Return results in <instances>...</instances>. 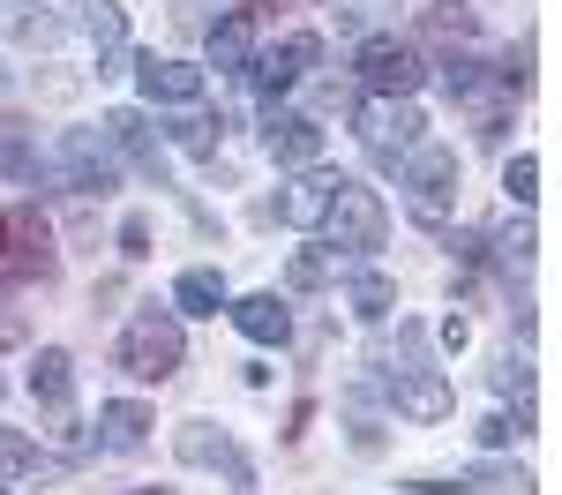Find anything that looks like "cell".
<instances>
[{
  "label": "cell",
  "instance_id": "6da1fadb",
  "mask_svg": "<svg viewBox=\"0 0 562 495\" xmlns=\"http://www.w3.org/2000/svg\"><path fill=\"white\" fill-rule=\"evenodd\" d=\"M31 180H53V188H68V195H113V188H121V166H113L105 128H68L53 150H38V173Z\"/></svg>",
  "mask_w": 562,
  "mask_h": 495
},
{
  "label": "cell",
  "instance_id": "7a4b0ae2",
  "mask_svg": "<svg viewBox=\"0 0 562 495\" xmlns=\"http://www.w3.org/2000/svg\"><path fill=\"white\" fill-rule=\"evenodd\" d=\"M323 248L330 256H375L390 240V211L375 188H360V180H338V195H330V211H323Z\"/></svg>",
  "mask_w": 562,
  "mask_h": 495
},
{
  "label": "cell",
  "instance_id": "3957f363",
  "mask_svg": "<svg viewBox=\"0 0 562 495\" xmlns=\"http://www.w3.org/2000/svg\"><path fill=\"white\" fill-rule=\"evenodd\" d=\"M53 233L31 203H8L0 211V285H45L53 278Z\"/></svg>",
  "mask_w": 562,
  "mask_h": 495
},
{
  "label": "cell",
  "instance_id": "277c9868",
  "mask_svg": "<svg viewBox=\"0 0 562 495\" xmlns=\"http://www.w3.org/2000/svg\"><path fill=\"white\" fill-rule=\"evenodd\" d=\"M180 353H188V338H180V315H166V308H143L121 330V368L135 383H166L180 368Z\"/></svg>",
  "mask_w": 562,
  "mask_h": 495
},
{
  "label": "cell",
  "instance_id": "5b68a950",
  "mask_svg": "<svg viewBox=\"0 0 562 495\" xmlns=\"http://www.w3.org/2000/svg\"><path fill=\"white\" fill-rule=\"evenodd\" d=\"M405 211L420 225H442L458 211V150H435L420 143L413 158H405Z\"/></svg>",
  "mask_w": 562,
  "mask_h": 495
},
{
  "label": "cell",
  "instance_id": "8992f818",
  "mask_svg": "<svg viewBox=\"0 0 562 495\" xmlns=\"http://www.w3.org/2000/svg\"><path fill=\"white\" fill-rule=\"evenodd\" d=\"M420 105L413 98H375V105H360V143H368V158L375 166H397V158H413L420 150Z\"/></svg>",
  "mask_w": 562,
  "mask_h": 495
},
{
  "label": "cell",
  "instance_id": "52a82bcc",
  "mask_svg": "<svg viewBox=\"0 0 562 495\" xmlns=\"http://www.w3.org/2000/svg\"><path fill=\"white\" fill-rule=\"evenodd\" d=\"M360 83L375 90V98H413L420 90V76H428V60L413 53L405 38H360Z\"/></svg>",
  "mask_w": 562,
  "mask_h": 495
},
{
  "label": "cell",
  "instance_id": "ba28073f",
  "mask_svg": "<svg viewBox=\"0 0 562 495\" xmlns=\"http://www.w3.org/2000/svg\"><path fill=\"white\" fill-rule=\"evenodd\" d=\"M315 60H323V38H315V31H293L285 45H270V53H256V60H248V83H256V98H270V105H278V98L301 83Z\"/></svg>",
  "mask_w": 562,
  "mask_h": 495
},
{
  "label": "cell",
  "instance_id": "9c48e42d",
  "mask_svg": "<svg viewBox=\"0 0 562 495\" xmlns=\"http://www.w3.org/2000/svg\"><path fill=\"white\" fill-rule=\"evenodd\" d=\"M105 143H113L143 180H158V188H166V143H158V128H150V113H135V105L105 113Z\"/></svg>",
  "mask_w": 562,
  "mask_h": 495
},
{
  "label": "cell",
  "instance_id": "30bf717a",
  "mask_svg": "<svg viewBox=\"0 0 562 495\" xmlns=\"http://www.w3.org/2000/svg\"><path fill=\"white\" fill-rule=\"evenodd\" d=\"M173 450L188 458V465H225V473H233V495H256V465H248L240 450L225 443L211 420H188V428L173 436Z\"/></svg>",
  "mask_w": 562,
  "mask_h": 495
},
{
  "label": "cell",
  "instance_id": "8fae6325",
  "mask_svg": "<svg viewBox=\"0 0 562 495\" xmlns=\"http://www.w3.org/2000/svg\"><path fill=\"white\" fill-rule=\"evenodd\" d=\"M135 83H143L150 105H195V98H203V68H195V60H158V53H143V60H135Z\"/></svg>",
  "mask_w": 562,
  "mask_h": 495
},
{
  "label": "cell",
  "instance_id": "7c38bea8",
  "mask_svg": "<svg viewBox=\"0 0 562 495\" xmlns=\"http://www.w3.org/2000/svg\"><path fill=\"white\" fill-rule=\"evenodd\" d=\"M390 405L405 420H442L450 413V383L435 368H390Z\"/></svg>",
  "mask_w": 562,
  "mask_h": 495
},
{
  "label": "cell",
  "instance_id": "4fadbf2b",
  "mask_svg": "<svg viewBox=\"0 0 562 495\" xmlns=\"http://www.w3.org/2000/svg\"><path fill=\"white\" fill-rule=\"evenodd\" d=\"M262 150L278 158V166H315L323 158V128L307 121V113H270V128H262Z\"/></svg>",
  "mask_w": 562,
  "mask_h": 495
},
{
  "label": "cell",
  "instance_id": "5bb4252c",
  "mask_svg": "<svg viewBox=\"0 0 562 495\" xmlns=\"http://www.w3.org/2000/svg\"><path fill=\"white\" fill-rule=\"evenodd\" d=\"M248 60H256V15H248V8H225L211 23V68L248 76Z\"/></svg>",
  "mask_w": 562,
  "mask_h": 495
},
{
  "label": "cell",
  "instance_id": "9a60e30c",
  "mask_svg": "<svg viewBox=\"0 0 562 495\" xmlns=\"http://www.w3.org/2000/svg\"><path fill=\"white\" fill-rule=\"evenodd\" d=\"M225 315L240 323V338H256V346H285L293 338V315L278 293H248V301H225Z\"/></svg>",
  "mask_w": 562,
  "mask_h": 495
},
{
  "label": "cell",
  "instance_id": "2e32d148",
  "mask_svg": "<svg viewBox=\"0 0 562 495\" xmlns=\"http://www.w3.org/2000/svg\"><path fill=\"white\" fill-rule=\"evenodd\" d=\"M338 180L346 173H323V166H307L293 188H285V203H278V218L285 225H323V211H330V195H338Z\"/></svg>",
  "mask_w": 562,
  "mask_h": 495
},
{
  "label": "cell",
  "instance_id": "e0dca14e",
  "mask_svg": "<svg viewBox=\"0 0 562 495\" xmlns=\"http://www.w3.org/2000/svg\"><path fill=\"white\" fill-rule=\"evenodd\" d=\"M150 428H158V420H150V413H143L135 398H113L105 413H98V443H105V450H121V458L150 443Z\"/></svg>",
  "mask_w": 562,
  "mask_h": 495
},
{
  "label": "cell",
  "instance_id": "ac0fdd59",
  "mask_svg": "<svg viewBox=\"0 0 562 495\" xmlns=\"http://www.w3.org/2000/svg\"><path fill=\"white\" fill-rule=\"evenodd\" d=\"M31 398L38 405H68L76 398V360L60 353V346H45V353L31 360Z\"/></svg>",
  "mask_w": 562,
  "mask_h": 495
},
{
  "label": "cell",
  "instance_id": "d6986e66",
  "mask_svg": "<svg viewBox=\"0 0 562 495\" xmlns=\"http://www.w3.org/2000/svg\"><path fill=\"white\" fill-rule=\"evenodd\" d=\"M225 301H233V293H225L217 270H180V285H173V308L180 315H217Z\"/></svg>",
  "mask_w": 562,
  "mask_h": 495
},
{
  "label": "cell",
  "instance_id": "ffe728a7",
  "mask_svg": "<svg viewBox=\"0 0 562 495\" xmlns=\"http://www.w3.org/2000/svg\"><path fill=\"white\" fill-rule=\"evenodd\" d=\"M0 173H8V180H31V173H38L31 121H15V113H0Z\"/></svg>",
  "mask_w": 562,
  "mask_h": 495
},
{
  "label": "cell",
  "instance_id": "44dd1931",
  "mask_svg": "<svg viewBox=\"0 0 562 495\" xmlns=\"http://www.w3.org/2000/svg\"><path fill=\"white\" fill-rule=\"evenodd\" d=\"M83 31H90V45H98V60H105V53H121V38H128V15H121L113 0H83Z\"/></svg>",
  "mask_w": 562,
  "mask_h": 495
},
{
  "label": "cell",
  "instance_id": "7402d4cb",
  "mask_svg": "<svg viewBox=\"0 0 562 495\" xmlns=\"http://www.w3.org/2000/svg\"><path fill=\"white\" fill-rule=\"evenodd\" d=\"M390 301H397V285H390L383 270H360V278H352V315H360V323H383Z\"/></svg>",
  "mask_w": 562,
  "mask_h": 495
},
{
  "label": "cell",
  "instance_id": "603a6c76",
  "mask_svg": "<svg viewBox=\"0 0 562 495\" xmlns=\"http://www.w3.org/2000/svg\"><path fill=\"white\" fill-rule=\"evenodd\" d=\"M330 270H338V256H330V248H301V256H293V270H285V285H293V293H323V285H330Z\"/></svg>",
  "mask_w": 562,
  "mask_h": 495
},
{
  "label": "cell",
  "instance_id": "cb8c5ba5",
  "mask_svg": "<svg viewBox=\"0 0 562 495\" xmlns=\"http://www.w3.org/2000/svg\"><path fill=\"white\" fill-rule=\"evenodd\" d=\"M173 143L188 150V158H211V150H217V121H211V113H180V121H173Z\"/></svg>",
  "mask_w": 562,
  "mask_h": 495
},
{
  "label": "cell",
  "instance_id": "d4e9b609",
  "mask_svg": "<svg viewBox=\"0 0 562 495\" xmlns=\"http://www.w3.org/2000/svg\"><path fill=\"white\" fill-rule=\"evenodd\" d=\"M525 436H532V413H487V420H480V443L487 450H503V443H525Z\"/></svg>",
  "mask_w": 562,
  "mask_h": 495
},
{
  "label": "cell",
  "instance_id": "484cf974",
  "mask_svg": "<svg viewBox=\"0 0 562 495\" xmlns=\"http://www.w3.org/2000/svg\"><path fill=\"white\" fill-rule=\"evenodd\" d=\"M0 31H8V38H38L45 8H31V0H0Z\"/></svg>",
  "mask_w": 562,
  "mask_h": 495
},
{
  "label": "cell",
  "instance_id": "4316f807",
  "mask_svg": "<svg viewBox=\"0 0 562 495\" xmlns=\"http://www.w3.org/2000/svg\"><path fill=\"white\" fill-rule=\"evenodd\" d=\"M487 383H495L503 398H525V391H532V368H525L518 353H503V360H495V368H487Z\"/></svg>",
  "mask_w": 562,
  "mask_h": 495
},
{
  "label": "cell",
  "instance_id": "83f0119b",
  "mask_svg": "<svg viewBox=\"0 0 562 495\" xmlns=\"http://www.w3.org/2000/svg\"><path fill=\"white\" fill-rule=\"evenodd\" d=\"M503 188H510V203H532L540 195V158H510L503 166Z\"/></svg>",
  "mask_w": 562,
  "mask_h": 495
},
{
  "label": "cell",
  "instance_id": "f1b7e54d",
  "mask_svg": "<svg viewBox=\"0 0 562 495\" xmlns=\"http://www.w3.org/2000/svg\"><path fill=\"white\" fill-rule=\"evenodd\" d=\"M31 465H38V443H23V436L0 428V473H31Z\"/></svg>",
  "mask_w": 562,
  "mask_h": 495
},
{
  "label": "cell",
  "instance_id": "f546056e",
  "mask_svg": "<svg viewBox=\"0 0 562 495\" xmlns=\"http://www.w3.org/2000/svg\"><path fill=\"white\" fill-rule=\"evenodd\" d=\"M217 15H225V0H180V8H173V23H180V31H211Z\"/></svg>",
  "mask_w": 562,
  "mask_h": 495
},
{
  "label": "cell",
  "instance_id": "4dcf8cb0",
  "mask_svg": "<svg viewBox=\"0 0 562 495\" xmlns=\"http://www.w3.org/2000/svg\"><path fill=\"white\" fill-rule=\"evenodd\" d=\"M121 256H128V263H135V256H150V218H128V225H121Z\"/></svg>",
  "mask_w": 562,
  "mask_h": 495
},
{
  "label": "cell",
  "instance_id": "1f68e13d",
  "mask_svg": "<svg viewBox=\"0 0 562 495\" xmlns=\"http://www.w3.org/2000/svg\"><path fill=\"white\" fill-rule=\"evenodd\" d=\"M135 495H173V488H135Z\"/></svg>",
  "mask_w": 562,
  "mask_h": 495
},
{
  "label": "cell",
  "instance_id": "d6a6232c",
  "mask_svg": "<svg viewBox=\"0 0 562 495\" xmlns=\"http://www.w3.org/2000/svg\"><path fill=\"white\" fill-rule=\"evenodd\" d=\"M0 495H8V488H0Z\"/></svg>",
  "mask_w": 562,
  "mask_h": 495
}]
</instances>
